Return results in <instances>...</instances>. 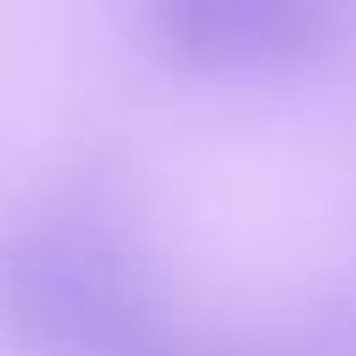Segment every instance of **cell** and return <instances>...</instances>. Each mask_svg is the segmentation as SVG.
I'll return each mask as SVG.
<instances>
[{
  "label": "cell",
  "mask_w": 356,
  "mask_h": 356,
  "mask_svg": "<svg viewBox=\"0 0 356 356\" xmlns=\"http://www.w3.org/2000/svg\"><path fill=\"white\" fill-rule=\"evenodd\" d=\"M0 317L44 356H139L161 339L150 267L106 184H72L6 239Z\"/></svg>",
  "instance_id": "cell-1"
},
{
  "label": "cell",
  "mask_w": 356,
  "mask_h": 356,
  "mask_svg": "<svg viewBox=\"0 0 356 356\" xmlns=\"http://www.w3.org/2000/svg\"><path fill=\"white\" fill-rule=\"evenodd\" d=\"M150 44L189 78H284L356 39V0H145Z\"/></svg>",
  "instance_id": "cell-2"
},
{
  "label": "cell",
  "mask_w": 356,
  "mask_h": 356,
  "mask_svg": "<svg viewBox=\"0 0 356 356\" xmlns=\"http://www.w3.org/2000/svg\"><path fill=\"white\" fill-rule=\"evenodd\" d=\"M139 356H195V350H172V345H161V339H156V345H145Z\"/></svg>",
  "instance_id": "cell-3"
}]
</instances>
